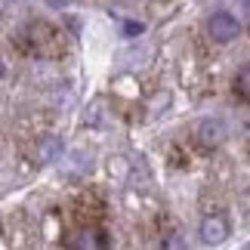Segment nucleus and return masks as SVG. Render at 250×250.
<instances>
[{
	"label": "nucleus",
	"instance_id": "nucleus-4",
	"mask_svg": "<svg viewBox=\"0 0 250 250\" xmlns=\"http://www.w3.org/2000/svg\"><path fill=\"white\" fill-rule=\"evenodd\" d=\"M229 235V219L223 213H207L204 223H201V238L204 244H219Z\"/></svg>",
	"mask_w": 250,
	"mask_h": 250
},
{
	"label": "nucleus",
	"instance_id": "nucleus-3",
	"mask_svg": "<svg viewBox=\"0 0 250 250\" xmlns=\"http://www.w3.org/2000/svg\"><path fill=\"white\" fill-rule=\"evenodd\" d=\"M207 34L213 37L216 43H229L238 37V19L232 13H216L213 19L207 22Z\"/></svg>",
	"mask_w": 250,
	"mask_h": 250
},
{
	"label": "nucleus",
	"instance_id": "nucleus-1",
	"mask_svg": "<svg viewBox=\"0 0 250 250\" xmlns=\"http://www.w3.org/2000/svg\"><path fill=\"white\" fill-rule=\"evenodd\" d=\"M13 50L25 59H62L68 53V41H65V31L56 28L46 19H31L22 28L13 31Z\"/></svg>",
	"mask_w": 250,
	"mask_h": 250
},
{
	"label": "nucleus",
	"instance_id": "nucleus-2",
	"mask_svg": "<svg viewBox=\"0 0 250 250\" xmlns=\"http://www.w3.org/2000/svg\"><path fill=\"white\" fill-rule=\"evenodd\" d=\"M105 216H108V204H105V195H102L99 188H83L81 195L71 201V207H68L71 229H81V226H102Z\"/></svg>",
	"mask_w": 250,
	"mask_h": 250
},
{
	"label": "nucleus",
	"instance_id": "nucleus-5",
	"mask_svg": "<svg viewBox=\"0 0 250 250\" xmlns=\"http://www.w3.org/2000/svg\"><path fill=\"white\" fill-rule=\"evenodd\" d=\"M195 142L201 148H216L219 142H223V127L219 124H213V121H204V124H198V130H195Z\"/></svg>",
	"mask_w": 250,
	"mask_h": 250
},
{
	"label": "nucleus",
	"instance_id": "nucleus-7",
	"mask_svg": "<svg viewBox=\"0 0 250 250\" xmlns=\"http://www.w3.org/2000/svg\"><path fill=\"white\" fill-rule=\"evenodd\" d=\"M244 16H247V22H250V0H244Z\"/></svg>",
	"mask_w": 250,
	"mask_h": 250
},
{
	"label": "nucleus",
	"instance_id": "nucleus-6",
	"mask_svg": "<svg viewBox=\"0 0 250 250\" xmlns=\"http://www.w3.org/2000/svg\"><path fill=\"white\" fill-rule=\"evenodd\" d=\"M232 93H235V99L250 102V62L244 68H238V74L232 78Z\"/></svg>",
	"mask_w": 250,
	"mask_h": 250
}]
</instances>
